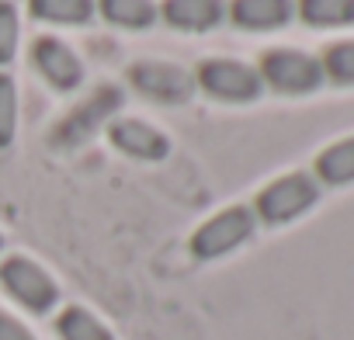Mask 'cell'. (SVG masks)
Segmentation results:
<instances>
[{
  "label": "cell",
  "mask_w": 354,
  "mask_h": 340,
  "mask_svg": "<svg viewBox=\"0 0 354 340\" xmlns=\"http://www.w3.org/2000/svg\"><path fill=\"white\" fill-rule=\"evenodd\" d=\"M316 202H319V181L306 170H292V174H281L271 185H264L250 209L264 226H288L299 216H306Z\"/></svg>",
  "instance_id": "1"
},
{
  "label": "cell",
  "mask_w": 354,
  "mask_h": 340,
  "mask_svg": "<svg viewBox=\"0 0 354 340\" xmlns=\"http://www.w3.org/2000/svg\"><path fill=\"white\" fill-rule=\"evenodd\" d=\"M122 104H125L122 87L101 84L91 97H84L77 108H70V111L63 115V122H59L56 132H53V146H59V149H77V146L91 142L101 129H108V125L115 122V115L122 111Z\"/></svg>",
  "instance_id": "2"
},
{
  "label": "cell",
  "mask_w": 354,
  "mask_h": 340,
  "mask_svg": "<svg viewBox=\"0 0 354 340\" xmlns=\"http://www.w3.org/2000/svg\"><path fill=\"white\" fill-rule=\"evenodd\" d=\"M257 233V216L250 205H230L216 216H209L195 233H192V257L195 261H219L233 250H240L243 243H250Z\"/></svg>",
  "instance_id": "3"
},
{
  "label": "cell",
  "mask_w": 354,
  "mask_h": 340,
  "mask_svg": "<svg viewBox=\"0 0 354 340\" xmlns=\"http://www.w3.org/2000/svg\"><path fill=\"white\" fill-rule=\"evenodd\" d=\"M0 288H4L21 309L46 316L53 312V305L59 302V285L56 278L32 257L25 254H11L0 261Z\"/></svg>",
  "instance_id": "4"
},
{
  "label": "cell",
  "mask_w": 354,
  "mask_h": 340,
  "mask_svg": "<svg viewBox=\"0 0 354 340\" xmlns=\"http://www.w3.org/2000/svg\"><path fill=\"white\" fill-rule=\"evenodd\" d=\"M129 84L136 94L156 104H188L198 94L195 70L170 59H139L129 66Z\"/></svg>",
  "instance_id": "5"
},
{
  "label": "cell",
  "mask_w": 354,
  "mask_h": 340,
  "mask_svg": "<svg viewBox=\"0 0 354 340\" xmlns=\"http://www.w3.org/2000/svg\"><path fill=\"white\" fill-rule=\"evenodd\" d=\"M198 91H205L216 101L226 104H250L264 94V80L257 73V66L243 63V59H230V56H212L205 63H198L195 70Z\"/></svg>",
  "instance_id": "6"
},
{
  "label": "cell",
  "mask_w": 354,
  "mask_h": 340,
  "mask_svg": "<svg viewBox=\"0 0 354 340\" xmlns=\"http://www.w3.org/2000/svg\"><path fill=\"white\" fill-rule=\"evenodd\" d=\"M264 87L278 91V94H309L316 91L326 77H323V63L309 53L299 49H271L264 53L261 66H257Z\"/></svg>",
  "instance_id": "7"
},
{
  "label": "cell",
  "mask_w": 354,
  "mask_h": 340,
  "mask_svg": "<svg viewBox=\"0 0 354 340\" xmlns=\"http://www.w3.org/2000/svg\"><path fill=\"white\" fill-rule=\"evenodd\" d=\"M32 66L39 70V77L49 87H56L63 94H70V91H77L84 84V59L73 53L70 42H63L56 35H39L35 39V46H32Z\"/></svg>",
  "instance_id": "8"
},
{
  "label": "cell",
  "mask_w": 354,
  "mask_h": 340,
  "mask_svg": "<svg viewBox=\"0 0 354 340\" xmlns=\"http://www.w3.org/2000/svg\"><path fill=\"white\" fill-rule=\"evenodd\" d=\"M108 139L118 153L132 156V160H167L170 156V139L167 132H160L153 122L146 118H115L108 125Z\"/></svg>",
  "instance_id": "9"
},
{
  "label": "cell",
  "mask_w": 354,
  "mask_h": 340,
  "mask_svg": "<svg viewBox=\"0 0 354 340\" xmlns=\"http://www.w3.org/2000/svg\"><path fill=\"white\" fill-rule=\"evenodd\" d=\"M160 18L177 32L205 35L226 21V0H163Z\"/></svg>",
  "instance_id": "10"
},
{
  "label": "cell",
  "mask_w": 354,
  "mask_h": 340,
  "mask_svg": "<svg viewBox=\"0 0 354 340\" xmlns=\"http://www.w3.org/2000/svg\"><path fill=\"white\" fill-rule=\"evenodd\" d=\"M226 18L243 32H274L295 18V0H230Z\"/></svg>",
  "instance_id": "11"
},
{
  "label": "cell",
  "mask_w": 354,
  "mask_h": 340,
  "mask_svg": "<svg viewBox=\"0 0 354 340\" xmlns=\"http://www.w3.org/2000/svg\"><path fill=\"white\" fill-rule=\"evenodd\" d=\"M28 11L35 21L84 28L97 18V0H28Z\"/></svg>",
  "instance_id": "12"
},
{
  "label": "cell",
  "mask_w": 354,
  "mask_h": 340,
  "mask_svg": "<svg viewBox=\"0 0 354 340\" xmlns=\"http://www.w3.org/2000/svg\"><path fill=\"white\" fill-rule=\"evenodd\" d=\"M97 15L125 32H142L160 21V4L156 0H97Z\"/></svg>",
  "instance_id": "13"
},
{
  "label": "cell",
  "mask_w": 354,
  "mask_h": 340,
  "mask_svg": "<svg viewBox=\"0 0 354 340\" xmlns=\"http://www.w3.org/2000/svg\"><path fill=\"white\" fill-rule=\"evenodd\" d=\"M313 178H316L319 185H330V188L354 185V135H351V139H340V142H330V146L316 156Z\"/></svg>",
  "instance_id": "14"
},
{
  "label": "cell",
  "mask_w": 354,
  "mask_h": 340,
  "mask_svg": "<svg viewBox=\"0 0 354 340\" xmlns=\"http://www.w3.org/2000/svg\"><path fill=\"white\" fill-rule=\"evenodd\" d=\"M56 333L59 340H115V333L84 305H66L56 316Z\"/></svg>",
  "instance_id": "15"
},
{
  "label": "cell",
  "mask_w": 354,
  "mask_h": 340,
  "mask_svg": "<svg viewBox=\"0 0 354 340\" xmlns=\"http://www.w3.org/2000/svg\"><path fill=\"white\" fill-rule=\"evenodd\" d=\"M295 15L313 28H344L354 25V0H299Z\"/></svg>",
  "instance_id": "16"
},
{
  "label": "cell",
  "mask_w": 354,
  "mask_h": 340,
  "mask_svg": "<svg viewBox=\"0 0 354 340\" xmlns=\"http://www.w3.org/2000/svg\"><path fill=\"white\" fill-rule=\"evenodd\" d=\"M18 122H21V94L18 80L0 70V149H8L18 139Z\"/></svg>",
  "instance_id": "17"
},
{
  "label": "cell",
  "mask_w": 354,
  "mask_h": 340,
  "mask_svg": "<svg viewBox=\"0 0 354 340\" xmlns=\"http://www.w3.org/2000/svg\"><path fill=\"white\" fill-rule=\"evenodd\" d=\"M21 46V15L15 0H0V66H11Z\"/></svg>",
  "instance_id": "18"
},
{
  "label": "cell",
  "mask_w": 354,
  "mask_h": 340,
  "mask_svg": "<svg viewBox=\"0 0 354 340\" xmlns=\"http://www.w3.org/2000/svg\"><path fill=\"white\" fill-rule=\"evenodd\" d=\"M323 77H330L333 84H354V39L347 42H337L323 53Z\"/></svg>",
  "instance_id": "19"
},
{
  "label": "cell",
  "mask_w": 354,
  "mask_h": 340,
  "mask_svg": "<svg viewBox=\"0 0 354 340\" xmlns=\"http://www.w3.org/2000/svg\"><path fill=\"white\" fill-rule=\"evenodd\" d=\"M0 340H35V333L11 312L0 309Z\"/></svg>",
  "instance_id": "20"
},
{
  "label": "cell",
  "mask_w": 354,
  "mask_h": 340,
  "mask_svg": "<svg viewBox=\"0 0 354 340\" xmlns=\"http://www.w3.org/2000/svg\"><path fill=\"white\" fill-rule=\"evenodd\" d=\"M0 250H4V236H0Z\"/></svg>",
  "instance_id": "21"
}]
</instances>
